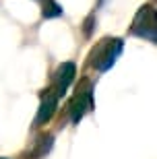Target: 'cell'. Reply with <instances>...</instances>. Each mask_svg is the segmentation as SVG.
Segmentation results:
<instances>
[{
  "mask_svg": "<svg viewBox=\"0 0 157 159\" xmlns=\"http://www.w3.org/2000/svg\"><path fill=\"white\" fill-rule=\"evenodd\" d=\"M56 103H58V95L54 93L52 89H48V91H46V95L41 97L39 112H37V118H35V124H37V126L46 124L48 120L52 118V114L56 112Z\"/></svg>",
  "mask_w": 157,
  "mask_h": 159,
  "instance_id": "5b68a950",
  "label": "cell"
},
{
  "mask_svg": "<svg viewBox=\"0 0 157 159\" xmlns=\"http://www.w3.org/2000/svg\"><path fill=\"white\" fill-rule=\"evenodd\" d=\"M75 72H76V68H75L72 62H62V64L58 66V70L54 72V79H52L54 87H52V91L58 95V97H62V95L66 93L68 85L72 83V79H75Z\"/></svg>",
  "mask_w": 157,
  "mask_h": 159,
  "instance_id": "277c9868",
  "label": "cell"
},
{
  "mask_svg": "<svg viewBox=\"0 0 157 159\" xmlns=\"http://www.w3.org/2000/svg\"><path fill=\"white\" fill-rule=\"evenodd\" d=\"M93 107V93H91V85L89 81H83V89H76V95L70 101V120L72 124H79V120L85 116Z\"/></svg>",
  "mask_w": 157,
  "mask_h": 159,
  "instance_id": "3957f363",
  "label": "cell"
},
{
  "mask_svg": "<svg viewBox=\"0 0 157 159\" xmlns=\"http://www.w3.org/2000/svg\"><path fill=\"white\" fill-rule=\"evenodd\" d=\"M120 52H122V39H101V43H99L97 48L93 50V54H91V58H93V66L97 68V70H108V68H112V64L116 62V58L120 56Z\"/></svg>",
  "mask_w": 157,
  "mask_h": 159,
  "instance_id": "6da1fadb",
  "label": "cell"
},
{
  "mask_svg": "<svg viewBox=\"0 0 157 159\" xmlns=\"http://www.w3.org/2000/svg\"><path fill=\"white\" fill-rule=\"evenodd\" d=\"M41 2V12H44V17L46 19H52V17H58V15H62V8H60V4H56L54 0H39Z\"/></svg>",
  "mask_w": 157,
  "mask_h": 159,
  "instance_id": "8992f818",
  "label": "cell"
},
{
  "mask_svg": "<svg viewBox=\"0 0 157 159\" xmlns=\"http://www.w3.org/2000/svg\"><path fill=\"white\" fill-rule=\"evenodd\" d=\"M132 33L145 39L157 41V15L153 6H141L132 23Z\"/></svg>",
  "mask_w": 157,
  "mask_h": 159,
  "instance_id": "7a4b0ae2",
  "label": "cell"
}]
</instances>
